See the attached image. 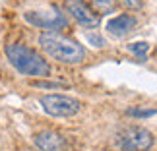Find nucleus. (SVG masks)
I'll return each mask as SVG.
<instances>
[{"label": "nucleus", "instance_id": "nucleus-8", "mask_svg": "<svg viewBox=\"0 0 157 151\" xmlns=\"http://www.w3.org/2000/svg\"><path fill=\"white\" fill-rule=\"evenodd\" d=\"M138 25V20L136 16L132 14H120V16H114L109 20L107 23V31L114 35V37H124L128 35L130 31H134V27Z\"/></svg>", "mask_w": 157, "mask_h": 151}, {"label": "nucleus", "instance_id": "nucleus-7", "mask_svg": "<svg viewBox=\"0 0 157 151\" xmlns=\"http://www.w3.org/2000/svg\"><path fill=\"white\" fill-rule=\"evenodd\" d=\"M33 142L37 145V149H41V151H64V147H66V140L54 130L37 132Z\"/></svg>", "mask_w": 157, "mask_h": 151}, {"label": "nucleus", "instance_id": "nucleus-13", "mask_svg": "<svg viewBox=\"0 0 157 151\" xmlns=\"http://www.w3.org/2000/svg\"><path fill=\"white\" fill-rule=\"evenodd\" d=\"M33 85L35 87H66L64 83H56V81H52V83H47V81H33Z\"/></svg>", "mask_w": 157, "mask_h": 151}, {"label": "nucleus", "instance_id": "nucleus-10", "mask_svg": "<svg viewBox=\"0 0 157 151\" xmlns=\"http://www.w3.org/2000/svg\"><path fill=\"white\" fill-rule=\"evenodd\" d=\"M128 49H130V52H134L136 56L144 58V56L147 54V51H149V45H147V43H144V41H138V43L128 45Z\"/></svg>", "mask_w": 157, "mask_h": 151}, {"label": "nucleus", "instance_id": "nucleus-2", "mask_svg": "<svg viewBox=\"0 0 157 151\" xmlns=\"http://www.w3.org/2000/svg\"><path fill=\"white\" fill-rule=\"evenodd\" d=\"M4 52H6L8 62L21 76H29V77H37L39 80V77H47L51 74V66L43 58V54H39L37 51L29 49L25 45L10 43V45H6Z\"/></svg>", "mask_w": 157, "mask_h": 151}, {"label": "nucleus", "instance_id": "nucleus-3", "mask_svg": "<svg viewBox=\"0 0 157 151\" xmlns=\"http://www.w3.org/2000/svg\"><path fill=\"white\" fill-rule=\"evenodd\" d=\"M39 103L43 107V111L54 118H70L82 111V103L76 97L60 95V93H47L39 99Z\"/></svg>", "mask_w": 157, "mask_h": 151}, {"label": "nucleus", "instance_id": "nucleus-6", "mask_svg": "<svg viewBox=\"0 0 157 151\" xmlns=\"http://www.w3.org/2000/svg\"><path fill=\"white\" fill-rule=\"evenodd\" d=\"M23 20L27 23H31L37 29H47V31H56V29L66 27L68 20L64 17V14H60L56 8L52 10H31L23 14Z\"/></svg>", "mask_w": 157, "mask_h": 151}, {"label": "nucleus", "instance_id": "nucleus-12", "mask_svg": "<svg viewBox=\"0 0 157 151\" xmlns=\"http://www.w3.org/2000/svg\"><path fill=\"white\" fill-rule=\"evenodd\" d=\"M114 2L128 8V10H142V6H144L142 0H114Z\"/></svg>", "mask_w": 157, "mask_h": 151}, {"label": "nucleus", "instance_id": "nucleus-5", "mask_svg": "<svg viewBox=\"0 0 157 151\" xmlns=\"http://www.w3.org/2000/svg\"><path fill=\"white\" fill-rule=\"evenodd\" d=\"M64 10L66 14H70L72 20L83 27L93 29L101 23V16L97 14V10L86 0H64Z\"/></svg>", "mask_w": 157, "mask_h": 151}, {"label": "nucleus", "instance_id": "nucleus-11", "mask_svg": "<svg viewBox=\"0 0 157 151\" xmlns=\"http://www.w3.org/2000/svg\"><path fill=\"white\" fill-rule=\"evenodd\" d=\"M128 114L130 116H136V118H146V116H153L155 114V108H128Z\"/></svg>", "mask_w": 157, "mask_h": 151}, {"label": "nucleus", "instance_id": "nucleus-9", "mask_svg": "<svg viewBox=\"0 0 157 151\" xmlns=\"http://www.w3.org/2000/svg\"><path fill=\"white\" fill-rule=\"evenodd\" d=\"M91 6L97 10V14H111L117 8V2L114 0H91Z\"/></svg>", "mask_w": 157, "mask_h": 151}, {"label": "nucleus", "instance_id": "nucleus-4", "mask_svg": "<svg viewBox=\"0 0 157 151\" xmlns=\"http://www.w3.org/2000/svg\"><path fill=\"white\" fill-rule=\"evenodd\" d=\"M118 145L122 151H147L153 145V134L144 126H128L120 132Z\"/></svg>", "mask_w": 157, "mask_h": 151}, {"label": "nucleus", "instance_id": "nucleus-1", "mask_svg": "<svg viewBox=\"0 0 157 151\" xmlns=\"http://www.w3.org/2000/svg\"><path fill=\"white\" fill-rule=\"evenodd\" d=\"M39 45L45 54L62 64H80L86 58V49L78 41L58 31H43L39 37Z\"/></svg>", "mask_w": 157, "mask_h": 151}]
</instances>
